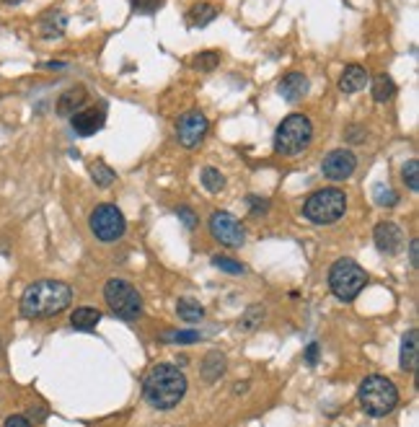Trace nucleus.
<instances>
[{
  "instance_id": "obj_1",
  "label": "nucleus",
  "mask_w": 419,
  "mask_h": 427,
  "mask_svg": "<svg viewBox=\"0 0 419 427\" xmlns=\"http://www.w3.org/2000/svg\"><path fill=\"white\" fill-rule=\"evenodd\" d=\"M186 376L179 370V365H153L148 370V376L142 381V396L153 409L169 412L174 406H179V401L186 394Z\"/></svg>"
},
{
  "instance_id": "obj_29",
  "label": "nucleus",
  "mask_w": 419,
  "mask_h": 427,
  "mask_svg": "<svg viewBox=\"0 0 419 427\" xmlns=\"http://www.w3.org/2000/svg\"><path fill=\"white\" fill-rule=\"evenodd\" d=\"M373 194H376V202L381 207H393L398 202V194L393 192L391 186H383V184H378L376 189H373Z\"/></svg>"
},
{
  "instance_id": "obj_9",
  "label": "nucleus",
  "mask_w": 419,
  "mask_h": 427,
  "mask_svg": "<svg viewBox=\"0 0 419 427\" xmlns=\"http://www.w3.org/2000/svg\"><path fill=\"white\" fill-rule=\"evenodd\" d=\"M210 233L215 241H221L228 249H238L246 241V228L238 223V218H233L226 210H215L210 215Z\"/></svg>"
},
{
  "instance_id": "obj_25",
  "label": "nucleus",
  "mask_w": 419,
  "mask_h": 427,
  "mask_svg": "<svg viewBox=\"0 0 419 427\" xmlns=\"http://www.w3.org/2000/svg\"><path fill=\"white\" fill-rule=\"evenodd\" d=\"M202 186H205L207 192H221L223 186H226V176L218 169L207 166V169H202Z\"/></svg>"
},
{
  "instance_id": "obj_2",
  "label": "nucleus",
  "mask_w": 419,
  "mask_h": 427,
  "mask_svg": "<svg viewBox=\"0 0 419 427\" xmlns=\"http://www.w3.org/2000/svg\"><path fill=\"white\" fill-rule=\"evenodd\" d=\"M73 288L60 283V280H39L28 285L21 295V311L23 319H50L55 313H63L70 306Z\"/></svg>"
},
{
  "instance_id": "obj_28",
  "label": "nucleus",
  "mask_w": 419,
  "mask_h": 427,
  "mask_svg": "<svg viewBox=\"0 0 419 427\" xmlns=\"http://www.w3.org/2000/svg\"><path fill=\"white\" fill-rule=\"evenodd\" d=\"M264 319V308L262 306H249L246 308V313H243V319H241V329L243 332H254L259 324H262Z\"/></svg>"
},
{
  "instance_id": "obj_4",
  "label": "nucleus",
  "mask_w": 419,
  "mask_h": 427,
  "mask_svg": "<svg viewBox=\"0 0 419 427\" xmlns=\"http://www.w3.org/2000/svg\"><path fill=\"white\" fill-rule=\"evenodd\" d=\"M313 140V125L306 114H290L275 132V150L280 156H300Z\"/></svg>"
},
{
  "instance_id": "obj_19",
  "label": "nucleus",
  "mask_w": 419,
  "mask_h": 427,
  "mask_svg": "<svg viewBox=\"0 0 419 427\" xmlns=\"http://www.w3.org/2000/svg\"><path fill=\"white\" fill-rule=\"evenodd\" d=\"M99 321H101V311L99 308H75L70 316V327L73 329H78V332H88V329H96L99 327Z\"/></svg>"
},
{
  "instance_id": "obj_41",
  "label": "nucleus",
  "mask_w": 419,
  "mask_h": 427,
  "mask_svg": "<svg viewBox=\"0 0 419 427\" xmlns=\"http://www.w3.org/2000/svg\"><path fill=\"white\" fill-rule=\"evenodd\" d=\"M3 3H8V6H18V3H23V0H3Z\"/></svg>"
},
{
  "instance_id": "obj_14",
  "label": "nucleus",
  "mask_w": 419,
  "mask_h": 427,
  "mask_svg": "<svg viewBox=\"0 0 419 427\" xmlns=\"http://www.w3.org/2000/svg\"><path fill=\"white\" fill-rule=\"evenodd\" d=\"M280 96H282L287 104H298V101L306 99L308 93V78L303 73H287L277 85Z\"/></svg>"
},
{
  "instance_id": "obj_8",
  "label": "nucleus",
  "mask_w": 419,
  "mask_h": 427,
  "mask_svg": "<svg viewBox=\"0 0 419 427\" xmlns=\"http://www.w3.org/2000/svg\"><path fill=\"white\" fill-rule=\"evenodd\" d=\"M88 226H91L93 236H96L99 241L112 243V241H120L122 236H124L127 223H124V215H122L120 207L104 202V205H96V210H93L91 218H88Z\"/></svg>"
},
{
  "instance_id": "obj_32",
  "label": "nucleus",
  "mask_w": 419,
  "mask_h": 427,
  "mask_svg": "<svg viewBox=\"0 0 419 427\" xmlns=\"http://www.w3.org/2000/svg\"><path fill=\"white\" fill-rule=\"evenodd\" d=\"M132 3V11L135 14H156L161 0H129Z\"/></svg>"
},
{
  "instance_id": "obj_37",
  "label": "nucleus",
  "mask_w": 419,
  "mask_h": 427,
  "mask_svg": "<svg viewBox=\"0 0 419 427\" xmlns=\"http://www.w3.org/2000/svg\"><path fill=\"white\" fill-rule=\"evenodd\" d=\"M179 218H181V221L186 223V228H194V213L192 210H189V207H179Z\"/></svg>"
},
{
  "instance_id": "obj_42",
  "label": "nucleus",
  "mask_w": 419,
  "mask_h": 427,
  "mask_svg": "<svg viewBox=\"0 0 419 427\" xmlns=\"http://www.w3.org/2000/svg\"><path fill=\"white\" fill-rule=\"evenodd\" d=\"M0 349H3V344H0Z\"/></svg>"
},
{
  "instance_id": "obj_27",
  "label": "nucleus",
  "mask_w": 419,
  "mask_h": 427,
  "mask_svg": "<svg viewBox=\"0 0 419 427\" xmlns=\"http://www.w3.org/2000/svg\"><path fill=\"white\" fill-rule=\"evenodd\" d=\"M218 63H221V55H218V52H199L192 60V68H197V70L202 73H210L218 68Z\"/></svg>"
},
{
  "instance_id": "obj_35",
  "label": "nucleus",
  "mask_w": 419,
  "mask_h": 427,
  "mask_svg": "<svg viewBox=\"0 0 419 427\" xmlns=\"http://www.w3.org/2000/svg\"><path fill=\"white\" fill-rule=\"evenodd\" d=\"M409 262H412L414 270L419 267V241H417V238H412V241H409Z\"/></svg>"
},
{
  "instance_id": "obj_39",
  "label": "nucleus",
  "mask_w": 419,
  "mask_h": 427,
  "mask_svg": "<svg viewBox=\"0 0 419 427\" xmlns=\"http://www.w3.org/2000/svg\"><path fill=\"white\" fill-rule=\"evenodd\" d=\"M363 130H360V127H352V130H349V135H347V140H352V142H360V140H363Z\"/></svg>"
},
{
  "instance_id": "obj_36",
  "label": "nucleus",
  "mask_w": 419,
  "mask_h": 427,
  "mask_svg": "<svg viewBox=\"0 0 419 427\" xmlns=\"http://www.w3.org/2000/svg\"><path fill=\"white\" fill-rule=\"evenodd\" d=\"M306 363H308V365H316V363H319V344H316V342H311V344H308V349H306Z\"/></svg>"
},
{
  "instance_id": "obj_23",
  "label": "nucleus",
  "mask_w": 419,
  "mask_h": 427,
  "mask_svg": "<svg viewBox=\"0 0 419 427\" xmlns=\"http://www.w3.org/2000/svg\"><path fill=\"white\" fill-rule=\"evenodd\" d=\"M176 313H179V319H184L186 324H199V321L205 319V308L199 306L194 298H179Z\"/></svg>"
},
{
  "instance_id": "obj_33",
  "label": "nucleus",
  "mask_w": 419,
  "mask_h": 427,
  "mask_svg": "<svg viewBox=\"0 0 419 427\" xmlns=\"http://www.w3.org/2000/svg\"><path fill=\"white\" fill-rule=\"evenodd\" d=\"M3 427H31V422L26 420V414H11V417H6Z\"/></svg>"
},
{
  "instance_id": "obj_18",
  "label": "nucleus",
  "mask_w": 419,
  "mask_h": 427,
  "mask_svg": "<svg viewBox=\"0 0 419 427\" xmlns=\"http://www.w3.org/2000/svg\"><path fill=\"white\" fill-rule=\"evenodd\" d=\"M65 26H68V19L60 11H47V14L39 19V36L44 39H57V36L65 34Z\"/></svg>"
},
{
  "instance_id": "obj_11",
  "label": "nucleus",
  "mask_w": 419,
  "mask_h": 427,
  "mask_svg": "<svg viewBox=\"0 0 419 427\" xmlns=\"http://www.w3.org/2000/svg\"><path fill=\"white\" fill-rule=\"evenodd\" d=\"M357 169V158L355 153H349L344 148H336L332 153H327L324 158V164H321V171H324V176L332 179V181H344L355 174Z\"/></svg>"
},
{
  "instance_id": "obj_3",
  "label": "nucleus",
  "mask_w": 419,
  "mask_h": 427,
  "mask_svg": "<svg viewBox=\"0 0 419 427\" xmlns=\"http://www.w3.org/2000/svg\"><path fill=\"white\" fill-rule=\"evenodd\" d=\"M360 406L370 417H386L398 406V389L393 386L391 378L386 376H368L360 384Z\"/></svg>"
},
{
  "instance_id": "obj_40",
  "label": "nucleus",
  "mask_w": 419,
  "mask_h": 427,
  "mask_svg": "<svg viewBox=\"0 0 419 427\" xmlns=\"http://www.w3.org/2000/svg\"><path fill=\"white\" fill-rule=\"evenodd\" d=\"M44 68H50V70H57V68H65V63H44Z\"/></svg>"
},
{
  "instance_id": "obj_26",
  "label": "nucleus",
  "mask_w": 419,
  "mask_h": 427,
  "mask_svg": "<svg viewBox=\"0 0 419 427\" xmlns=\"http://www.w3.org/2000/svg\"><path fill=\"white\" fill-rule=\"evenodd\" d=\"M401 179H404V184L409 186L412 192H417V189H419V161H417V158L406 161L404 169H401Z\"/></svg>"
},
{
  "instance_id": "obj_10",
  "label": "nucleus",
  "mask_w": 419,
  "mask_h": 427,
  "mask_svg": "<svg viewBox=\"0 0 419 427\" xmlns=\"http://www.w3.org/2000/svg\"><path fill=\"white\" fill-rule=\"evenodd\" d=\"M207 127H210V122H207L205 114L199 112V109H189V112H184L179 117L176 137L184 148H197L199 142L205 140Z\"/></svg>"
},
{
  "instance_id": "obj_5",
  "label": "nucleus",
  "mask_w": 419,
  "mask_h": 427,
  "mask_svg": "<svg viewBox=\"0 0 419 427\" xmlns=\"http://www.w3.org/2000/svg\"><path fill=\"white\" fill-rule=\"evenodd\" d=\"M344 210H347V194L336 189V186L313 192L303 205L306 221L316 223V226H332L344 215Z\"/></svg>"
},
{
  "instance_id": "obj_34",
  "label": "nucleus",
  "mask_w": 419,
  "mask_h": 427,
  "mask_svg": "<svg viewBox=\"0 0 419 427\" xmlns=\"http://www.w3.org/2000/svg\"><path fill=\"white\" fill-rule=\"evenodd\" d=\"M249 205H251V210H254V215H262L270 210V202H267V199H259V197H249Z\"/></svg>"
},
{
  "instance_id": "obj_21",
  "label": "nucleus",
  "mask_w": 419,
  "mask_h": 427,
  "mask_svg": "<svg viewBox=\"0 0 419 427\" xmlns=\"http://www.w3.org/2000/svg\"><path fill=\"white\" fill-rule=\"evenodd\" d=\"M215 19H218V8H215L213 3H197V6H192L186 21H189L192 28H202L207 26V23H213Z\"/></svg>"
},
{
  "instance_id": "obj_20",
  "label": "nucleus",
  "mask_w": 419,
  "mask_h": 427,
  "mask_svg": "<svg viewBox=\"0 0 419 427\" xmlns=\"http://www.w3.org/2000/svg\"><path fill=\"white\" fill-rule=\"evenodd\" d=\"M199 373H202V378H205L207 384L218 381V378L226 373V355H223V352H210V355L202 360V368H199Z\"/></svg>"
},
{
  "instance_id": "obj_7",
  "label": "nucleus",
  "mask_w": 419,
  "mask_h": 427,
  "mask_svg": "<svg viewBox=\"0 0 419 427\" xmlns=\"http://www.w3.org/2000/svg\"><path fill=\"white\" fill-rule=\"evenodd\" d=\"M104 300H107L109 311L120 319H137L142 313V298L140 292L127 283V280H109L104 288Z\"/></svg>"
},
{
  "instance_id": "obj_22",
  "label": "nucleus",
  "mask_w": 419,
  "mask_h": 427,
  "mask_svg": "<svg viewBox=\"0 0 419 427\" xmlns=\"http://www.w3.org/2000/svg\"><path fill=\"white\" fill-rule=\"evenodd\" d=\"M393 96H396V83L391 80V75H386V73L376 75V78H373V99H376L378 104H386V101H391Z\"/></svg>"
},
{
  "instance_id": "obj_31",
  "label": "nucleus",
  "mask_w": 419,
  "mask_h": 427,
  "mask_svg": "<svg viewBox=\"0 0 419 427\" xmlns=\"http://www.w3.org/2000/svg\"><path fill=\"white\" fill-rule=\"evenodd\" d=\"M199 334L194 329H186V332H166L164 334V342H179V344H192L197 342Z\"/></svg>"
},
{
  "instance_id": "obj_38",
  "label": "nucleus",
  "mask_w": 419,
  "mask_h": 427,
  "mask_svg": "<svg viewBox=\"0 0 419 427\" xmlns=\"http://www.w3.org/2000/svg\"><path fill=\"white\" fill-rule=\"evenodd\" d=\"M44 414H47V409H44V406H31V409H28V417L26 420L31 422H39V420H44Z\"/></svg>"
},
{
  "instance_id": "obj_15",
  "label": "nucleus",
  "mask_w": 419,
  "mask_h": 427,
  "mask_svg": "<svg viewBox=\"0 0 419 427\" xmlns=\"http://www.w3.org/2000/svg\"><path fill=\"white\" fill-rule=\"evenodd\" d=\"M85 99H88V91H85L83 85H73V88L63 91V96L57 99V114L60 117H73L78 109H83Z\"/></svg>"
},
{
  "instance_id": "obj_16",
  "label": "nucleus",
  "mask_w": 419,
  "mask_h": 427,
  "mask_svg": "<svg viewBox=\"0 0 419 427\" xmlns=\"http://www.w3.org/2000/svg\"><path fill=\"white\" fill-rule=\"evenodd\" d=\"M368 80H370V75H368V70H365L363 65H347L344 73H341V78H339V91L341 93H357L368 85Z\"/></svg>"
},
{
  "instance_id": "obj_6",
  "label": "nucleus",
  "mask_w": 419,
  "mask_h": 427,
  "mask_svg": "<svg viewBox=\"0 0 419 427\" xmlns=\"http://www.w3.org/2000/svg\"><path fill=\"white\" fill-rule=\"evenodd\" d=\"M368 285V272L355 259H339L329 270V288L339 300H355Z\"/></svg>"
},
{
  "instance_id": "obj_13",
  "label": "nucleus",
  "mask_w": 419,
  "mask_h": 427,
  "mask_svg": "<svg viewBox=\"0 0 419 427\" xmlns=\"http://www.w3.org/2000/svg\"><path fill=\"white\" fill-rule=\"evenodd\" d=\"M373 241H376L378 251L381 254H398L401 246H404V231L391 221H383L378 223L376 231H373Z\"/></svg>"
},
{
  "instance_id": "obj_12",
  "label": "nucleus",
  "mask_w": 419,
  "mask_h": 427,
  "mask_svg": "<svg viewBox=\"0 0 419 427\" xmlns=\"http://www.w3.org/2000/svg\"><path fill=\"white\" fill-rule=\"evenodd\" d=\"M104 122H107L104 107H85V109H78V112L70 117L73 130H75V135H80V137L96 135V132L104 127Z\"/></svg>"
},
{
  "instance_id": "obj_30",
  "label": "nucleus",
  "mask_w": 419,
  "mask_h": 427,
  "mask_svg": "<svg viewBox=\"0 0 419 427\" xmlns=\"http://www.w3.org/2000/svg\"><path fill=\"white\" fill-rule=\"evenodd\" d=\"M213 264L218 267V270L230 272V275H243V272H246V267H243V264L233 262V259H226V256H213Z\"/></svg>"
},
{
  "instance_id": "obj_24",
  "label": "nucleus",
  "mask_w": 419,
  "mask_h": 427,
  "mask_svg": "<svg viewBox=\"0 0 419 427\" xmlns=\"http://www.w3.org/2000/svg\"><path fill=\"white\" fill-rule=\"evenodd\" d=\"M91 179L96 186H112L114 179H117V174H114L112 166H107L104 161H96V164L91 166Z\"/></svg>"
},
{
  "instance_id": "obj_17",
  "label": "nucleus",
  "mask_w": 419,
  "mask_h": 427,
  "mask_svg": "<svg viewBox=\"0 0 419 427\" xmlns=\"http://www.w3.org/2000/svg\"><path fill=\"white\" fill-rule=\"evenodd\" d=\"M419 365V332L417 329H409L401 339V370L406 373H414Z\"/></svg>"
}]
</instances>
